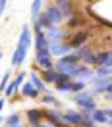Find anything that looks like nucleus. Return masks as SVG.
<instances>
[{
    "label": "nucleus",
    "instance_id": "30",
    "mask_svg": "<svg viewBox=\"0 0 112 127\" xmlns=\"http://www.w3.org/2000/svg\"><path fill=\"white\" fill-rule=\"evenodd\" d=\"M12 127H23V125H19V123H17V125H12Z\"/></svg>",
    "mask_w": 112,
    "mask_h": 127
},
{
    "label": "nucleus",
    "instance_id": "23",
    "mask_svg": "<svg viewBox=\"0 0 112 127\" xmlns=\"http://www.w3.org/2000/svg\"><path fill=\"white\" fill-rule=\"evenodd\" d=\"M4 121H6V125H8V127L17 125V123H19V114H12V116H10L8 119H4Z\"/></svg>",
    "mask_w": 112,
    "mask_h": 127
},
{
    "label": "nucleus",
    "instance_id": "29",
    "mask_svg": "<svg viewBox=\"0 0 112 127\" xmlns=\"http://www.w3.org/2000/svg\"><path fill=\"white\" fill-rule=\"evenodd\" d=\"M87 127H97V125L93 123V121H91V123H87Z\"/></svg>",
    "mask_w": 112,
    "mask_h": 127
},
{
    "label": "nucleus",
    "instance_id": "9",
    "mask_svg": "<svg viewBox=\"0 0 112 127\" xmlns=\"http://www.w3.org/2000/svg\"><path fill=\"white\" fill-rule=\"evenodd\" d=\"M48 17L52 19V23H60V19L64 17V12H62V8L60 6H50V8L47 10Z\"/></svg>",
    "mask_w": 112,
    "mask_h": 127
},
{
    "label": "nucleus",
    "instance_id": "28",
    "mask_svg": "<svg viewBox=\"0 0 112 127\" xmlns=\"http://www.w3.org/2000/svg\"><path fill=\"white\" fill-rule=\"evenodd\" d=\"M70 0H56V6H60V4H68Z\"/></svg>",
    "mask_w": 112,
    "mask_h": 127
},
{
    "label": "nucleus",
    "instance_id": "17",
    "mask_svg": "<svg viewBox=\"0 0 112 127\" xmlns=\"http://www.w3.org/2000/svg\"><path fill=\"white\" fill-rule=\"evenodd\" d=\"M50 121H52V125H64V118H60L56 112H52V110H47V114H45Z\"/></svg>",
    "mask_w": 112,
    "mask_h": 127
},
{
    "label": "nucleus",
    "instance_id": "32",
    "mask_svg": "<svg viewBox=\"0 0 112 127\" xmlns=\"http://www.w3.org/2000/svg\"><path fill=\"white\" fill-rule=\"evenodd\" d=\"M35 127H43V125H41V123H39V125H35Z\"/></svg>",
    "mask_w": 112,
    "mask_h": 127
},
{
    "label": "nucleus",
    "instance_id": "3",
    "mask_svg": "<svg viewBox=\"0 0 112 127\" xmlns=\"http://www.w3.org/2000/svg\"><path fill=\"white\" fill-rule=\"evenodd\" d=\"M56 69L60 73H66V75H70V77H73L75 73H77V69H79V65L73 62H68L66 58H60V62L56 64Z\"/></svg>",
    "mask_w": 112,
    "mask_h": 127
},
{
    "label": "nucleus",
    "instance_id": "15",
    "mask_svg": "<svg viewBox=\"0 0 112 127\" xmlns=\"http://www.w3.org/2000/svg\"><path fill=\"white\" fill-rule=\"evenodd\" d=\"M91 118H93V121H101V123H108L110 121V118L103 110H93L91 112Z\"/></svg>",
    "mask_w": 112,
    "mask_h": 127
},
{
    "label": "nucleus",
    "instance_id": "5",
    "mask_svg": "<svg viewBox=\"0 0 112 127\" xmlns=\"http://www.w3.org/2000/svg\"><path fill=\"white\" fill-rule=\"evenodd\" d=\"M70 50H72V44H66V42H50V52L54 56L64 58V56L70 54Z\"/></svg>",
    "mask_w": 112,
    "mask_h": 127
},
{
    "label": "nucleus",
    "instance_id": "18",
    "mask_svg": "<svg viewBox=\"0 0 112 127\" xmlns=\"http://www.w3.org/2000/svg\"><path fill=\"white\" fill-rule=\"evenodd\" d=\"M56 87L60 93H73V81H66V83H56Z\"/></svg>",
    "mask_w": 112,
    "mask_h": 127
},
{
    "label": "nucleus",
    "instance_id": "24",
    "mask_svg": "<svg viewBox=\"0 0 112 127\" xmlns=\"http://www.w3.org/2000/svg\"><path fill=\"white\" fill-rule=\"evenodd\" d=\"M85 87V81H73V93H77Z\"/></svg>",
    "mask_w": 112,
    "mask_h": 127
},
{
    "label": "nucleus",
    "instance_id": "20",
    "mask_svg": "<svg viewBox=\"0 0 112 127\" xmlns=\"http://www.w3.org/2000/svg\"><path fill=\"white\" fill-rule=\"evenodd\" d=\"M41 6H43V0H33V4H31V16H33V19L41 14Z\"/></svg>",
    "mask_w": 112,
    "mask_h": 127
},
{
    "label": "nucleus",
    "instance_id": "7",
    "mask_svg": "<svg viewBox=\"0 0 112 127\" xmlns=\"http://www.w3.org/2000/svg\"><path fill=\"white\" fill-rule=\"evenodd\" d=\"M23 79H25V73H19L16 79H14V81H12V83L8 85V89L4 91V95H6V96H14L17 89H19V87H23Z\"/></svg>",
    "mask_w": 112,
    "mask_h": 127
},
{
    "label": "nucleus",
    "instance_id": "1",
    "mask_svg": "<svg viewBox=\"0 0 112 127\" xmlns=\"http://www.w3.org/2000/svg\"><path fill=\"white\" fill-rule=\"evenodd\" d=\"M31 29H29V25H23V29H21V35H19V42H17L16 50H14V56H12V64L14 65H19V64L25 60V56H27V50L31 46Z\"/></svg>",
    "mask_w": 112,
    "mask_h": 127
},
{
    "label": "nucleus",
    "instance_id": "11",
    "mask_svg": "<svg viewBox=\"0 0 112 127\" xmlns=\"http://www.w3.org/2000/svg\"><path fill=\"white\" fill-rule=\"evenodd\" d=\"M97 65H110L112 67V50L110 52H101L97 54Z\"/></svg>",
    "mask_w": 112,
    "mask_h": 127
},
{
    "label": "nucleus",
    "instance_id": "25",
    "mask_svg": "<svg viewBox=\"0 0 112 127\" xmlns=\"http://www.w3.org/2000/svg\"><path fill=\"white\" fill-rule=\"evenodd\" d=\"M45 102H48V104H58V106H60V102H56V100H54V96H52V95H48V93H45Z\"/></svg>",
    "mask_w": 112,
    "mask_h": 127
},
{
    "label": "nucleus",
    "instance_id": "14",
    "mask_svg": "<svg viewBox=\"0 0 112 127\" xmlns=\"http://www.w3.org/2000/svg\"><path fill=\"white\" fill-rule=\"evenodd\" d=\"M27 118H29V121H31L33 125H39L41 118H43V112H39L37 108H29L27 110Z\"/></svg>",
    "mask_w": 112,
    "mask_h": 127
},
{
    "label": "nucleus",
    "instance_id": "16",
    "mask_svg": "<svg viewBox=\"0 0 112 127\" xmlns=\"http://www.w3.org/2000/svg\"><path fill=\"white\" fill-rule=\"evenodd\" d=\"M58 79H60V71H58V69H47V71H45V81H48V83H58Z\"/></svg>",
    "mask_w": 112,
    "mask_h": 127
},
{
    "label": "nucleus",
    "instance_id": "22",
    "mask_svg": "<svg viewBox=\"0 0 112 127\" xmlns=\"http://www.w3.org/2000/svg\"><path fill=\"white\" fill-rule=\"evenodd\" d=\"M85 39H87V33H79V35H75L72 39V46H81L83 42H85Z\"/></svg>",
    "mask_w": 112,
    "mask_h": 127
},
{
    "label": "nucleus",
    "instance_id": "6",
    "mask_svg": "<svg viewBox=\"0 0 112 127\" xmlns=\"http://www.w3.org/2000/svg\"><path fill=\"white\" fill-rule=\"evenodd\" d=\"M62 118H64V123H70V125H85L83 114H77V112H66Z\"/></svg>",
    "mask_w": 112,
    "mask_h": 127
},
{
    "label": "nucleus",
    "instance_id": "27",
    "mask_svg": "<svg viewBox=\"0 0 112 127\" xmlns=\"http://www.w3.org/2000/svg\"><path fill=\"white\" fill-rule=\"evenodd\" d=\"M6 4H8V0H0V10H2V12L6 10Z\"/></svg>",
    "mask_w": 112,
    "mask_h": 127
},
{
    "label": "nucleus",
    "instance_id": "21",
    "mask_svg": "<svg viewBox=\"0 0 112 127\" xmlns=\"http://www.w3.org/2000/svg\"><path fill=\"white\" fill-rule=\"evenodd\" d=\"M31 83L39 89V91H45V93H47V89H45V85H43V79H41L37 73H31Z\"/></svg>",
    "mask_w": 112,
    "mask_h": 127
},
{
    "label": "nucleus",
    "instance_id": "10",
    "mask_svg": "<svg viewBox=\"0 0 112 127\" xmlns=\"http://www.w3.org/2000/svg\"><path fill=\"white\" fill-rule=\"evenodd\" d=\"M75 79H79V81H91L93 79V69L91 67H87V65H79V69H77V73L73 75Z\"/></svg>",
    "mask_w": 112,
    "mask_h": 127
},
{
    "label": "nucleus",
    "instance_id": "8",
    "mask_svg": "<svg viewBox=\"0 0 112 127\" xmlns=\"http://www.w3.org/2000/svg\"><path fill=\"white\" fill-rule=\"evenodd\" d=\"M66 37V33L62 31V29H58V27H50V29H47V39L50 40V42H62Z\"/></svg>",
    "mask_w": 112,
    "mask_h": 127
},
{
    "label": "nucleus",
    "instance_id": "2",
    "mask_svg": "<svg viewBox=\"0 0 112 127\" xmlns=\"http://www.w3.org/2000/svg\"><path fill=\"white\" fill-rule=\"evenodd\" d=\"M93 95H95V93H77V95H73V102L77 104V106H81L83 110L93 112V110H97V104H95Z\"/></svg>",
    "mask_w": 112,
    "mask_h": 127
},
{
    "label": "nucleus",
    "instance_id": "12",
    "mask_svg": "<svg viewBox=\"0 0 112 127\" xmlns=\"http://www.w3.org/2000/svg\"><path fill=\"white\" fill-rule=\"evenodd\" d=\"M35 62H37V65H39L43 71L52 69V58H50V56H41V58H35Z\"/></svg>",
    "mask_w": 112,
    "mask_h": 127
},
{
    "label": "nucleus",
    "instance_id": "31",
    "mask_svg": "<svg viewBox=\"0 0 112 127\" xmlns=\"http://www.w3.org/2000/svg\"><path fill=\"white\" fill-rule=\"evenodd\" d=\"M108 125H110V127H112V119H110V121H108Z\"/></svg>",
    "mask_w": 112,
    "mask_h": 127
},
{
    "label": "nucleus",
    "instance_id": "13",
    "mask_svg": "<svg viewBox=\"0 0 112 127\" xmlns=\"http://www.w3.org/2000/svg\"><path fill=\"white\" fill-rule=\"evenodd\" d=\"M39 93V89L35 87L33 83H23V87H21V95L23 96H29V98H35Z\"/></svg>",
    "mask_w": 112,
    "mask_h": 127
},
{
    "label": "nucleus",
    "instance_id": "4",
    "mask_svg": "<svg viewBox=\"0 0 112 127\" xmlns=\"http://www.w3.org/2000/svg\"><path fill=\"white\" fill-rule=\"evenodd\" d=\"M112 83L110 77H99L97 75L95 79H91V85H93V93H106V87Z\"/></svg>",
    "mask_w": 112,
    "mask_h": 127
},
{
    "label": "nucleus",
    "instance_id": "26",
    "mask_svg": "<svg viewBox=\"0 0 112 127\" xmlns=\"http://www.w3.org/2000/svg\"><path fill=\"white\" fill-rule=\"evenodd\" d=\"M8 79H10V73H4V77H2V89H4V91H6V89H8Z\"/></svg>",
    "mask_w": 112,
    "mask_h": 127
},
{
    "label": "nucleus",
    "instance_id": "19",
    "mask_svg": "<svg viewBox=\"0 0 112 127\" xmlns=\"http://www.w3.org/2000/svg\"><path fill=\"white\" fill-rule=\"evenodd\" d=\"M97 75H99V77H110V75H112V67H110V65H99Z\"/></svg>",
    "mask_w": 112,
    "mask_h": 127
}]
</instances>
